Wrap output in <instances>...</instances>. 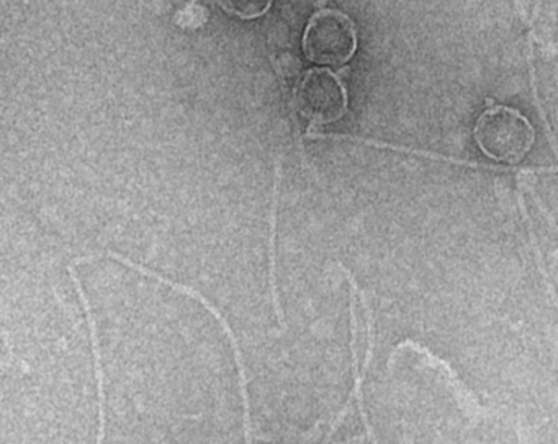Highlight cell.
I'll list each match as a JSON object with an SVG mask.
<instances>
[{
    "label": "cell",
    "instance_id": "cell-1",
    "mask_svg": "<svg viewBox=\"0 0 558 444\" xmlns=\"http://www.w3.org/2000/svg\"><path fill=\"white\" fill-rule=\"evenodd\" d=\"M475 140L489 159L519 163L534 147L535 131L527 118L514 108L495 107L476 120Z\"/></svg>",
    "mask_w": 558,
    "mask_h": 444
},
{
    "label": "cell",
    "instance_id": "cell-2",
    "mask_svg": "<svg viewBox=\"0 0 558 444\" xmlns=\"http://www.w3.org/2000/svg\"><path fill=\"white\" fill-rule=\"evenodd\" d=\"M357 49L354 23L339 10H319L310 18L303 35V51L316 64L342 65Z\"/></svg>",
    "mask_w": 558,
    "mask_h": 444
},
{
    "label": "cell",
    "instance_id": "cell-3",
    "mask_svg": "<svg viewBox=\"0 0 558 444\" xmlns=\"http://www.w3.org/2000/svg\"><path fill=\"white\" fill-rule=\"evenodd\" d=\"M300 113L312 124L341 120L348 111V94L338 75L326 69H312L303 75L295 95Z\"/></svg>",
    "mask_w": 558,
    "mask_h": 444
},
{
    "label": "cell",
    "instance_id": "cell-4",
    "mask_svg": "<svg viewBox=\"0 0 558 444\" xmlns=\"http://www.w3.org/2000/svg\"><path fill=\"white\" fill-rule=\"evenodd\" d=\"M110 257L116 258V260L122 261V263L129 264V267L135 268L140 273L146 274V276L156 278V280L161 281V283L169 284V286L174 287V289L181 291V293L189 294V296L195 297V299L201 300L202 306L218 320L221 326H223L225 332H227L228 338H230L231 346H233L234 358H236L238 369H240V385H241V395H243V407H244V444H251V423H250V398H247V388H246V374H244V365L243 358H241V349L238 346L236 336H234L233 330L228 325L227 320L221 317V313L202 296L197 291L191 289L189 286H182V284L174 283V281L166 280L161 274L153 273L148 268L140 267L135 261L129 260V258L122 257V255L113 254L110 251Z\"/></svg>",
    "mask_w": 558,
    "mask_h": 444
},
{
    "label": "cell",
    "instance_id": "cell-5",
    "mask_svg": "<svg viewBox=\"0 0 558 444\" xmlns=\"http://www.w3.org/2000/svg\"><path fill=\"white\" fill-rule=\"evenodd\" d=\"M71 278H73L74 284H76L77 293H80L81 300H83L84 307H86L87 322L90 326V336H93V348L94 358H96V378L97 388H99V436H97V444H104V437H106V394H104V374H102V362H100V348H99V336H97L96 320H94L93 310H90L89 303H87L86 294H84L81 281L77 280L76 273H74V267H70Z\"/></svg>",
    "mask_w": 558,
    "mask_h": 444
},
{
    "label": "cell",
    "instance_id": "cell-6",
    "mask_svg": "<svg viewBox=\"0 0 558 444\" xmlns=\"http://www.w3.org/2000/svg\"><path fill=\"white\" fill-rule=\"evenodd\" d=\"M279 183H280V159L276 165V182H274L272 208H270V238H269V263H270V293H272L274 307L276 316L279 319L280 326H283L282 309H280L279 297H277L276 287V222H277V202H279Z\"/></svg>",
    "mask_w": 558,
    "mask_h": 444
},
{
    "label": "cell",
    "instance_id": "cell-7",
    "mask_svg": "<svg viewBox=\"0 0 558 444\" xmlns=\"http://www.w3.org/2000/svg\"><path fill=\"white\" fill-rule=\"evenodd\" d=\"M270 5H272L270 2L218 3V7L227 10L230 15L241 16V18H256V16L264 15L270 9Z\"/></svg>",
    "mask_w": 558,
    "mask_h": 444
}]
</instances>
